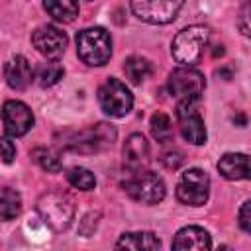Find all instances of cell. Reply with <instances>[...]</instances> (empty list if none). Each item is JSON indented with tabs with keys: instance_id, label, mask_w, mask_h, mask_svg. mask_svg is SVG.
Wrapping results in <instances>:
<instances>
[{
	"instance_id": "cell-1",
	"label": "cell",
	"mask_w": 251,
	"mask_h": 251,
	"mask_svg": "<svg viewBox=\"0 0 251 251\" xmlns=\"http://www.w3.org/2000/svg\"><path fill=\"white\" fill-rule=\"evenodd\" d=\"M208 41H210V29L206 25L194 24L180 29L175 35L171 53L175 61L180 63V67H194L202 59Z\"/></svg>"
},
{
	"instance_id": "cell-2",
	"label": "cell",
	"mask_w": 251,
	"mask_h": 251,
	"mask_svg": "<svg viewBox=\"0 0 251 251\" xmlns=\"http://www.w3.org/2000/svg\"><path fill=\"white\" fill-rule=\"evenodd\" d=\"M76 55L90 67H102L112 57V37L104 27H86L76 35Z\"/></svg>"
},
{
	"instance_id": "cell-3",
	"label": "cell",
	"mask_w": 251,
	"mask_h": 251,
	"mask_svg": "<svg viewBox=\"0 0 251 251\" xmlns=\"http://www.w3.org/2000/svg\"><path fill=\"white\" fill-rule=\"evenodd\" d=\"M124 190L127 192V196L131 200L147 204V206L159 204L167 194L163 178L157 173H151L147 169L127 173V178L124 182Z\"/></svg>"
},
{
	"instance_id": "cell-4",
	"label": "cell",
	"mask_w": 251,
	"mask_h": 251,
	"mask_svg": "<svg viewBox=\"0 0 251 251\" xmlns=\"http://www.w3.org/2000/svg\"><path fill=\"white\" fill-rule=\"evenodd\" d=\"M37 212L51 229L63 231L75 218V204L63 192H45L37 200Z\"/></svg>"
},
{
	"instance_id": "cell-5",
	"label": "cell",
	"mask_w": 251,
	"mask_h": 251,
	"mask_svg": "<svg viewBox=\"0 0 251 251\" xmlns=\"http://www.w3.org/2000/svg\"><path fill=\"white\" fill-rule=\"evenodd\" d=\"M167 88L178 102H198L206 88V78L194 67H178L169 75Z\"/></svg>"
},
{
	"instance_id": "cell-6",
	"label": "cell",
	"mask_w": 251,
	"mask_h": 251,
	"mask_svg": "<svg viewBox=\"0 0 251 251\" xmlns=\"http://www.w3.org/2000/svg\"><path fill=\"white\" fill-rule=\"evenodd\" d=\"M98 104L110 118H124L133 106V96L122 80L108 78L98 88Z\"/></svg>"
},
{
	"instance_id": "cell-7",
	"label": "cell",
	"mask_w": 251,
	"mask_h": 251,
	"mask_svg": "<svg viewBox=\"0 0 251 251\" xmlns=\"http://www.w3.org/2000/svg\"><path fill=\"white\" fill-rule=\"evenodd\" d=\"M210 196V176L202 169H188L176 184V198L186 206H204Z\"/></svg>"
},
{
	"instance_id": "cell-8",
	"label": "cell",
	"mask_w": 251,
	"mask_h": 251,
	"mask_svg": "<svg viewBox=\"0 0 251 251\" xmlns=\"http://www.w3.org/2000/svg\"><path fill=\"white\" fill-rule=\"evenodd\" d=\"M176 122L180 127L182 137L192 143V145H202L206 143V126L204 120L200 116V112L196 110V102H178L176 106Z\"/></svg>"
},
{
	"instance_id": "cell-9",
	"label": "cell",
	"mask_w": 251,
	"mask_h": 251,
	"mask_svg": "<svg viewBox=\"0 0 251 251\" xmlns=\"http://www.w3.org/2000/svg\"><path fill=\"white\" fill-rule=\"evenodd\" d=\"M67 41H69V39H67V33H65L63 29H59L57 25H49V24L39 25V27L33 31V35H31L33 47H35L43 57H47L49 61H57V59L65 53Z\"/></svg>"
},
{
	"instance_id": "cell-10",
	"label": "cell",
	"mask_w": 251,
	"mask_h": 251,
	"mask_svg": "<svg viewBox=\"0 0 251 251\" xmlns=\"http://www.w3.org/2000/svg\"><path fill=\"white\" fill-rule=\"evenodd\" d=\"M4 129L12 137H22L33 127V112L22 100H6L2 106Z\"/></svg>"
},
{
	"instance_id": "cell-11",
	"label": "cell",
	"mask_w": 251,
	"mask_h": 251,
	"mask_svg": "<svg viewBox=\"0 0 251 251\" xmlns=\"http://www.w3.org/2000/svg\"><path fill=\"white\" fill-rule=\"evenodd\" d=\"M131 12L147 24H169L176 18L178 10L182 8V2H145L135 0L129 4Z\"/></svg>"
},
{
	"instance_id": "cell-12",
	"label": "cell",
	"mask_w": 251,
	"mask_h": 251,
	"mask_svg": "<svg viewBox=\"0 0 251 251\" xmlns=\"http://www.w3.org/2000/svg\"><path fill=\"white\" fill-rule=\"evenodd\" d=\"M116 141V127L112 124H96L84 131H80L76 135L75 141H71L75 151H84V153H92V151H100L108 145H112Z\"/></svg>"
},
{
	"instance_id": "cell-13",
	"label": "cell",
	"mask_w": 251,
	"mask_h": 251,
	"mask_svg": "<svg viewBox=\"0 0 251 251\" xmlns=\"http://www.w3.org/2000/svg\"><path fill=\"white\" fill-rule=\"evenodd\" d=\"M173 251H212L210 233L200 226L180 227L173 237Z\"/></svg>"
},
{
	"instance_id": "cell-14",
	"label": "cell",
	"mask_w": 251,
	"mask_h": 251,
	"mask_svg": "<svg viewBox=\"0 0 251 251\" xmlns=\"http://www.w3.org/2000/svg\"><path fill=\"white\" fill-rule=\"evenodd\" d=\"M149 143L141 133H131L124 143V163L127 171H143L149 163Z\"/></svg>"
},
{
	"instance_id": "cell-15",
	"label": "cell",
	"mask_w": 251,
	"mask_h": 251,
	"mask_svg": "<svg viewBox=\"0 0 251 251\" xmlns=\"http://www.w3.org/2000/svg\"><path fill=\"white\" fill-rule=\"evenodd\" d=\"M4 78L10 88L14 90H25L33 80V69L31 63L24 55L12 57L4 67Z\"/></svg>"
},
{
	"instance_id": "cell-16",
	"label": "cell",
	"mask_w": 251,
	"mask_h": 251,
	"mask_svg": "<svg viewBox=\"0 0 251 251\" xmlns=\"http://www.w3.org/2000/svg\"><path fill=\"white\" fill-rule=\"evenodd\" d=\"M114 251H161V241L151 231H127L120 235Z\"/></svg>"
},
{
	"instance_id": "cell-17",
	"label": "cell",
	"mask_w": 251,
	"mask_h": 251,
	"mask_svg": "<svg viewBox=\"0 0 251 251\" xmlns=\"http://www.w3.org/2000/svg\"><path fill=\"white\" fill-rule=\"evenodd\" d=\"M218 171L227 180H243L249 176V157L245 153H226L218 161Z\"/></svg>"
},
{
	"instance_id": "cell-18",
	"label": "cell",
	"mask_w": 251,
	"mask_h": 251,
	"mask_svg": "<svg viewBox=\"0 0 251 251\" xmlns=\"http://www.w3.org/2000/svg\"><path fill=\"white\" fill-rule=\"evenodd\" d=\"M22 212V196L18 190L4 186L0 188V220L10 222L16 220Z\"/></svg>"
},
{
	"instance_id": "cell-19",
	"label": "cell",
	"mask_w": 251,
	"mask_h": 251,
	"mask_svg": "<svg viewBox=\"0 0 251 251\" xmlns=\"http://www.w3.org/2000/svg\"><path fill=\"white\" fill-rule=\"evenodd\" d=\"M151 71H153V67L145 57L131 55L124 61V73H126V78L131 84H141L151 75Z\"/></svg>"
},
{
	"instance_id": "cell-20",
	"label": "cell",
	"mask_w": 251,
	"mask_h": 251,
	"mask_svg": "<svg viewBox=\"0 0 251 251\" xmlns=\"http://www.w3.org/2000/svg\"><path fill=\"white\" fill-rule=\"evenodd\" d=\"M43 8L55 22H63V24H69L78 16V4L71 2V0H63V2L47 0V2H43Z\"/></svg>"
},
{
	"instance_id": "cell-21",
	"label": "cell",
	"mask_w": 251,
	"mask_h": 251,
	"mask_svg": "<svg viewBox=\"0 0 251 251\" xmlns=\"http://www.w3.org/2000/svg\"><path fill=\"white\" fill-rule=\"evenodd\" d=\"M63 75H65V69H63V65H61L59 61H45V63H41V65L37 67V71L33 73V80H35L39 86L47 88V86L57 84V82L63 78Z\"/></svg>"
},
{
	"instance_id": "cell-22",
	"label": "cell",
	"mask_w": 251,
	"mask_h": 251,
	"mask_svg": "<svg viewBox=\"0 0 251 251\" xmlns=\"http://www.w3.org/2000/svg\"><path fill=\"white\" fill-rule=\"evenodd\" d=\"M151 135L159 141V143H167L173 139V122L167 114L157 112L151 116Z\"/></svg>"
},
{
	"instance_id": "cell-23",
	"label": "cell",
	"mask_w": 251,
	"mask_h": 251,
	"mask_svg": "<svg viewBox=\"0 0 251 251\" xmlns=\"http://www.w3.org/2000/svg\"><path fill=\"white\" fill-rule=\"evenodd\" d=\"M31 159L47 173H59L63 163L59 159V155L53 151V149H47V147H37L31 151Z\"/></svg>"
},
{
	"instance_id": "cell-24",
	"label": "cell",
	"mask_w": 251,
	"mask_h": 251,
	"mask_svg": "<svg viewBox=\"0 0 251 251\" xmlns=\"http://www.w3.org/2000/svg\"><path fill=\"white\" fill-rule=\"evenodd\" d=\"M67 180L71 186L78 188V190H92L96 186V176L94 173H90L88 169L84 167H73L67 171Z\"/></svg>"
},
{
	"instance_id": "cell-25",
	"label": "cell",
	"mask_w": 251,
	"mask_h": 251,
	"mask_svg": "<svg viewBox=\"0 0 251 251\" xmlns=\"http://www.w3.org/2000/svg\"><path fill=\"white\" fill-rule=\"evenodd\" d=\"M161 163L167 167V169H178L182 163H184V155H182V151H178V149H169V151H163V155H161Z\"/></svg>"
},
{
	"instance_id": "cell-26",
	"label": "cell",
	"mask_w": 251,
	"mask_h": 251,
	"mask_svg": "<svg viewBox=\"0 0 251 251\" xmlns=\"http://www.w3.org/2000/svg\"><path fill=\"white\" fill-rule=\"evenodd\" d=\"M16 157V145L12 143L10 137H0V161L2 163H12Z\"/></svg>"
},
{
	"instance_id": "cell-27",
	"label": "cell",
	"mask_w": 251,
	"mask_h": 251,
	"mask_svg": "<svg viewBox=\"0 0 251 251\" xmlns=\"http://www.w3.org/2000/svg\"><path fill=\"white\" fill-rule=\"evenodd\" d=\"M239 226L245 233L251 231V202L249 200H245L243 206L239 208Z\"/></svg>"
},
{
	"instance_id": "cell-28",
	"label": "cell",
	"mask_w": 251,
	"mask_h": 251,
	"mask_svg": "<svg viewBox=\"0 0 251 251\" xmlns=\"http://www.w3.org/2000/svg\"><path fill=\"white\" fill-rule=\"evenodd\" d=\"M247 12H249V6L245 4V6H243V12H241V16H239V27H241L243 35H249V25H247Z\"/></svg>"
},
{
	"instance_id": "cell-29",
	"label": "cell",
	"mask_w": 251,
	"mask_h": 251,
	"mask_svg": "<svg viewBox=\"0 0 251 251\" xmlns=\"http://www.w3.org/2000/svg\"><path fill=\"white\" fill-rule=\"evenodd\" d=\"M216 251H233V249H231L229 245H220V247H218Z\"/></svg>"
}]
</instances>
